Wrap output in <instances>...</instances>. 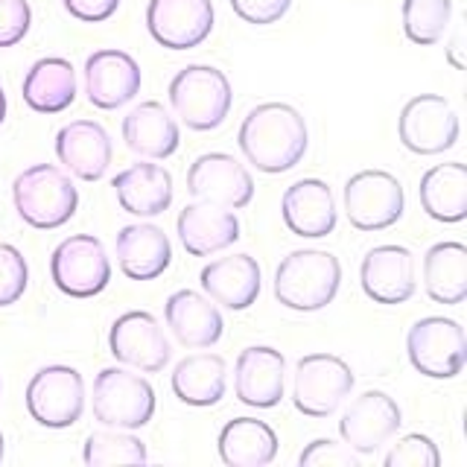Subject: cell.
<instances>
[{
	"label": "cell",
	"instance_id": "1",
	"mask_svg": "<svg viewBox=\"0 0 467 467\" xmlns=\"http://www.w3.org/2000/svg\"><path fill=\"white\" fill-rule=\"evenodd\" d=\"M237 143L257 172L281 175L296 170L310 150L304 114L289 102H260L243 117Z\"/></svg>",
	"mask_w": 467,
	"mask_h": 467
},
{
	"label": "cell",
	"instance_id": "2",
	"mask_svg": "<svg viewBox=\"0 0 467 467\" xmlns=\"http://www.w3.org/2000/svg\"><path fill=\"white\" fill-rule=\"evenodd\" d=\"M342 286V263L325 248H296L275 269V298L292 313L325 310Z\"/></svg>",
	"mask_w": 467,
	"mask_h": 467
},
{
	"label": "cell",
	"instance_id": "3",
	"mask_svg": "<svg viewBox=\"0 0 467 467\" xmlns=\"http://www.w3.org/2000/svg\"><path fill=\"white\" fill-rule=\"evenodd\" d=\"M15 211L29 228L53 231L67 225L79 208V190L70 172L56 164H33L12 182Z\"/></svg>",
	"mask_w": 467,
	"mask_h": 467
},
{
	"label": "cell",
	"instance_id": "4",
	"mask_svg": "<svg viewBox=\"0 0 467 467\" xmlns=\"http://www.w3.org/2000/svg\"><path fill=\"white\" fill-rule=\"evenodd\" d=\"M170 109L175 120L190 131H213L231 114L234 88L231 79L213 65H187L172 77Z\"/></svg>",
	"mask_w": 467,
	"mask_h": 467
},
{
	"label": "cell",
	"instance_id": "5",
	"mask_svg": "<svg viewBox=\"0 0 467 467\" xmlns=\"http://www.w3.org/2000/svg\"><path fill=\"white\" fill-rule=\"evenodd\" d=\"M91 412L99 427L143 430L155 415V389L140 371L111 365L94 377Z\"/></svg>",
	"mask_w": 467,
	"mask_h": 467
},
{
	"label": "cell",
	"instance_id": "6",
	"mask_svg": "<svg viewBox=\"0 0 467 467\" xmlns=\"http://www.w3.org/2000/svg\"><path fill=\"white\" fill-rule=\"evenodd\" d=\"M85 377L73 365H44L26 383V412L44 430H67L85 412Z\"/></svg>",
	"mask_w": 467,
	"mask_h": 467
},
{
	"label": "cell",
	"instance_id": "7",
	"mask_svg": "<svg viewBox=\"0 0 467 467\" xmlns=\"http://www.w3.org/2000/svg\"><path fill=\"white\" fill-rule=\"evenodd\" d=\"M354 368L336 354H306L292 374V406L306 418H330L354 391Z\"/></svg>",
	"mask_w": 467,
	"mask_h": 467
},
{
	"label": "cell",
	"instance_id": "8",
	"mask_svg": "<svg viewBox=\"0 0 467 467\" xmlns=\"http://www.w3.org/2000/svg\"><path fill=\"white\" fill-rule=\"evenodd\" d=\"M348 223L357 231H386L398 225L406 211V193L389 170H359L342 187Z\"/></svg>",
	"mask_w": 467,
	"mask_h": 467
},
{
	"label": "cell",
	"instance_id": "9",
	"mask_svg": "<svg viewBox=\"0 0 467 467\" xmlns=\"http://www.w3.org/2000/svg\"><path fill=\"white\" fill-rule=\"evenodd\" d=\"M406 357L412 368L430 379H452L467 365V336L456 318L427 316L406 333Z\"/></svg>",
	"mask_w": 467,
	"mask_h": 467
},
{
	"label": "cell",
	"instance_id": "10",
	"mask_svg": "<svg viewBox=\"0 0 467 467\" xmlns=\"http://www.w3.org/2000/svg\"><path fill=\"white\" fill-rule=\"evenodd\" d=\"M50 277L67 298H94L111 284V257L94 234H73L53 248Z\"/></svg>",
	"mask_w": 467,
	"mask_h": 467
},
{
	"label": "cell",
	"instance_id": "11",
	"mask_svg": "<svg viewBox=\"0 0 467 467\" xmlns=\"http://www.w3.org/2000/svg\"><path fill=\"white\" fill-rule=\"evenodd\" d=\"M459 114L441 94H418L398 117V138L412 155H441L459 140Z\"/></svg>",
	"mask_w": 467,
	"mask_h": 467
},
{
	"label": "cell",
	"instance_id": "12",
	"mask_svg": "<svg viewBox=\"0 0 467 467\" xmlns=\"http://www.w3.org/2000/svg\"><path fill=\"white\" fill-rule=\"evenodd\" d=\"M111 357L140 374H158L172 359V345L161 321L146 310H129L114 318L109 330Z\"/></svg>",
	"mask_w": 467,
	"mask_h": 467
},
{
	"label": "cell",
	"instance_id": "13",
	"mask_svg": "<svg viewBox=\"0 0 467 467\" xmlns=\"http://www.w3.org/2000/svg\"><path fill=\"white\" fill-rule=\"evenodd\" d=\"M403 427V409L391 394L371 389L348 403L339 418L342 444H348L357 456H374V452L389 444L398 430Z\"/></svg>",
	"mask_w": 467,
	"mask_h": 467
},
{
	"label": "cell",
	"instance_id": "14",
	"mask_svg": "<svg viewBox=\"0 0 467 467\" xmlns=\"http://www.w3.org/2000/svg\"><path fill=\"white\" fill-rule=\"evenodd\" d=\"M187 193L199 202H213L240 211L254 199V179L243 161L228 152H204L187 170Z\"/></svg>",
	"mask_w": 467,
	"mask_h": 467
},
{
	"label": "cell",
	"instance_id": "15",
	"mask_svg": "<svg viewBox=\"0 0 467 467\" xmlns=\"http://www.w3.org/2000/svg\"><path fill=\"white\" fill-rule=\"evenodd\" d=\"M362 292L374 304L398 306L418 292V263L406 245L386 243L365 252L359 263Z\"/></svg>",
	"mask_w": 467,
	"mask_h": 467
},
{
	"label": "cell",
	"instance_id": "16",
	"mask_svg": "<svg viewBox=\"0 0 467 467\" xmlns=\"http://www.w3.org/2000/svg\"><path fill=\"white\" fill-rule=\"evenodd\" d=\"M213 0H150L146 29L167 50H193L213 33Z\"/></svg>",
	"mask_w": 467,
	"mask_h": 467
},
{
	"label": "cell",
	"instance_id": "17",
	"mask_svg": "<svg viewBox=\"0 0 467 467\" xmlns=\"http://www.w3.org/2000/svg\"><path fill=\"white\" fill-rule=\"evenodd\" d=\"M85 97L99 111H117L140 94L143 73L126 50H94L85 58Z\"/></svg>",
	"mask_w": 467,
	"mask_h": 467
},
{
	"label": "cell",
	"instance_id": "18",
	"mask_svg": "<svg viewBox=\"0 0 467 467\" xmlns=\"http://www.w3.org/2000/svg\"><path fill=\"white\" fill-rule=\"evenodd\" d=\"M286 391V357L272 345H248L234 362V394L243 406L275 409Z\"/></svg>",
	"mask_w": 467,
	"mask_h": 467
},
{
	"label": "cell",
	"instance_id": "19",
	"mask_svg": "<svg viewBox=\"0 0 467 467\" xmlns=\"http://www.w3.org/2000/svg\"><path fill=\"white\" fill-rule=\"evenodd\" d=\"M56 158L65 172L79 182H99L109 172L114 143L109 129L97 120H70L56 131Z\"/></svg>",
	"mask_w": 467,
	"mask_h": 467
},
{
	"label": "cell",
	"instance_id": "20",
	"mask_svg": "<svg viewBox=\"0 0 467 467\" xmlns=\"http://www.w3.org/2000/svg\"><path fill=\"white\" fill-rule=\"evenodd\" d=\"M281 219L301 240H321L336 231L339 208H336L333 190L321 179H301L289 184L281 196Z\"/></svg>",
	"mask_w": 467,
	"mask_h": 467
},
{
	"label": "cell",
	"instance_id": "21",
	"mask_svg": "<svg viewBox=\"0 0 467 467\" xmlns=\"http://www.w3.org/2000/svg\"><path fill=\"white\" fill-rule=\"evenodd\" d=\"M199 286L216 306H225L231 313H243L260 298V263L252 254L216 257L199 272Z\"/></svg>",
	"mask_w": 467,
	"mask_h": 467
},
{
	"label": "cell",
	"instance_id": "22",
	"mask_svg": "<svg viewBox=\"0 0 467 467\" xmlns=\"http://www.w3.org/2000/svg\"><path fill=\"white\" fill-rule=\"evenodd\" d=\"M175 231L190 257H211L240 240V219L213 202H190L175 219Z\"/></svg>",
	"mask_w": 467,
	"mask_h": 467
},
{
	"label": "cell",
	"instance_id": "23",
	"mask_svg": "<svg viewBox=\"0 0 467 467\" xmlns=\"http://www.w3.org/2000/svg\"><path fill=\"white\" fill-rule=\"evenodd\" d=\"M117 266L129 281H155L172 263V243L155 223H131L117 231Z\"/></svg>",
	"mask_w": 467,
	"mask_h": 467
},
{
	"label": "cell",
	"instance_id": "24",
	"mask_svg": "<svg viewBox=\"0 0 467 467\" xmlns=\"http://www.w3.org/2000/svg\"><path fill=\"white\" fill-rule=\"evenodd\" d=\"M114 196L117 204L138 219H152L170 211L175 187H172V175L164 164H152V161H138L126 170L114 175Z\"/></svg>",
	"mask_w": 467,
	"mask_h": 467
},
{
	"label": "cell",
	"instance_id": "25",
	"mask_svg": "<svg viewBox=\"0 0 467 467\" xmlns=\"http://www.w3.org/2000/svg\"><path fill=\"white\" fill-rule=\"evenodd\" d=\"M164 321L184 348H213L223 339L225 321L219 306L196 289H175L164 304Z\"/></svg>",
	"mask_w": 467,
	"mask_h": 467
},
{
	"label": "cell",
	"instance_id": "26",
	"mask_svg": "<svg viewBox=\"0 0 467 467\" xmlns=\"http://www.w3.org/2000/svg\"><path fill=\"white\" fill-rule=\"evenodd\" d=\"M123 143L146 161H164L179 152L182 129L164 102L143 99L123 117Z\"/></svg>",
	"mask_w": 467,
	"mask_h": 467
},
{
	"label": "cell",
	"instance_id": "27",
	"mask_svg": "<svg viewBox=\"0 0 467 467\" xmlns=\"http://www.w3.org/2000/svg\"><path fill=\"white\" fill-rule=\"evenodd\" d=\"M172 394L184 406L193 409H211L225 398L228 391V362L225 357L211 354V350H199V354H187L172 368L170 377Z\"/></svg>",
	"mask_w": 467,
	"mask_h": 467
},
{
	"label": "cell",
	"instance_id": "28",
	"mask_svg": "<svg viewBox=\"0 0 467 467\" xmlns=\"http://www.w3.org/2000/svg\"><path fill=\"white\" fill-rule=\"evenodd\" d=\"M77 67L62 56H47L26 70L21 97L36 114H62L77 102Z\"/></svg>",
	"mask_w": 467,
	"mask_h": 467
},
{
	"label": "cell",
	"instance_id": "29",
	"mask_svg": "<svg viewBox=\"0 0 467 467\" xmlns=\"http://www.w3.org/2000/svg\"><path fill=\"white\" fill-rule=\"evenodd\" d=\"M420 208L430 219L444 225H456L467 219V164L447 161L435 164L420 175L418 184Z\"/></svg>",
	"mask_w": 467,
	"mask_h": 467
},
{
	"label": "cell",
	"instance_id": "30",
	"mask_svg": "<svg viewBox=\"0 0 467 467\" xmlns=\"http://www.w3.org/2000/svg\"><path fill=\"white\" fill-rule=\"evenodd\" d=\"M277 432L266 420L257 418H234L228 420L216 438L219 459L228 467H266L277 459Z\"/></svg>",
	"mask_w": 467,
	"mask_h": 467
},
{
	"label": "cell",
	"instance_id": "31",
	"mask_svg": "<svg viewBox=\"0 0 467 467\" xmlns=\"http://www.w3.org/2000/svg\"><path fill=\"white\" fill-rule=\"evenodd\" d=\"M423 289L435 304L456 306L467 298V245L444 240L427 248L420 263Z\"/></svg>",
	"mask_w": 467,
	"mask_h": 467
},
{
	"label": "cell",
	"instance_id": "32",
	"mask_svg": "<svg viewBox=\"0 0 467 467\" xmlns=\"http://www.w3.org/2000/svg\"><path fill=\"white\" fill-rule=\"evenodd\" d=\"M82 462L88 467H102V464H146L150 452L146 444L131 430H114L102 427L85 438L82 447Z\"/></svg>",
	"mask_w": 467,
	"mask_h": 467
},
{
	"label": "cell",
	"instance_id": "33",
	"mask_svg": "<svg viewBox=\"0 0 467 467\" xmlns=\"http://www.w3.org/2000/svg\"><path fill=\"white\" fill-rule=\"evenodd\" d=\"M400 18L403 36L412 44L430 47L447 36L452 24V0H403Z\"/></svg>",
	"mask_w": 467,
	"mask_h": 467
},
{
	"label": "cell",
	"instance_id": "34",
	"mask_svg": "<svg viewBox=\"0 0 467 467\" xmlns=\"http://www.w3.org/2000/svg\"><path fill=\"white\" fill-rule=\"evenodd\" d=\"M383 464L386 467H438L441 464V452H438V444L430 435L409 432L398 438V444H391Z\"/></svg>",
	"mask_w": 467,
	"mask_h": 467
},
{
	"label": "cell",
	"instance_id": "35",
	"mask_svg": "<svg viewBox=\"0 0 467 467\" xmlns=\"http://www.w3.org/2000/svg\"><path fill=\"white\" fill-rule=\"evenodd\" d=\"M29 286V266L21 248L0 243V306H12L24 298Z\"/></svg>",
	"mask_w": 467,
	"mask_h": 467
},
{
	"label": "cell",
	"instance_id": "36",
	"mask_svg": "<svg viewBox=\"0 0 467 467\" xmlns=\"http://www.w3.org/2000/svg\"><path fill=\"white\" fill-rule=\"evenodd\" d=\"M301 467H357L359 456L348 444L330 441V438H316L298 456Z\"/></svg>",
	"mask_w": 467,
	"mask_h": 467
},
{
	"label": "cell",
	"instance_id": "37",
	"mask_svg": "<svg viewBox=\"0 0 467 467\" xmlns=\"http://www.w3.org/2000/svg\"><path fill=\"white\" fill-rule=\"evenodd\" d=\"M33 26V9L26 0H0V47H15Z\"/></svg>",
	"mask_w": 467,
	"mask_h": 467
},
{
	"label": "cell",
	"instance_id": "38",
	"mask_svg": "<svg viewBox=\"0 0 467 467\" xmlns=\"http://www.w3.org/2000/svg\"><path fill=\"white\" fill-rule=\"evenodd\" d=\"M228 4L240 21L254 26L277 24L292 9V0H228Z\"/></svg>",
	"mask_w": 467,
	"mask_h": 467
},
{
	"label": "cell",
	"instance_id": "39",
	"mask_svg": "<svg viewBox=\"0 0 467 467\" xmlns=\"http://www.w3.org/2000/svg\"><path fill=\"white\" fill-rule=\"evenodd\" d=\"M70 18L82 24H102L120 9V0H62Z\"/></svg>",
	"mask_w": 467,
	"mask_h": 467
},
{
	"label": "cell",
	"instance_id": "40",
	"mask_svg": "<svg viewBox=\"0 0 467 467\" xmlns=\"http://www.w3.org/2000/svg\"><path fill=\"white\" fill-rule=\"evenodd\" d=\"M462 50H464V29H456L447 44V62L456 67V70H464V58H462Z\"/></svg>",
	"mask_w": 467,
	"mask_h": 467
},
{
	"label": "cell",
	"instance_id": "41",
	"mask_svg": "<svg viewBox=\"0 0 467 467\" xmlns=\"http://www.w3.org/2000/svg\"><path fill=\"white\" fill-rule=\"evenodd\" d=\"M6 109H9L6 91H4V85H0V126H4V120H6Z\"/></svg>",
	"mask_w": 467,
	"mask_h": 467
},
{
	"label": "cell",
	"instance_id": "42",
	"mask_svg": "<svg viewBox=\"0 0 467 467\" xmlns=\"http://www.w3.org/2000/svg\"><path fill=\"white\" fill-rule=\"evenodd\" d=\"M4 452H6V438H4V432H0V462H4Z\"/></svg>",
	"mask_w": 467,
	"mask_h": 467
},
{
	"label": "cell",
	"instance_id": "43",
	"mask_svg": "<svg viewBox=\"0 0 467 467\" xmlns=\"http://www.w3.org/2000/svg\"><path fill=\"white\" fill-rule=\"evenodd\" d=\"M0 391H4V383H0Z\"/></svg>",
	"mask_w": 467,
	"mask_h": 467
}]
</instances>
